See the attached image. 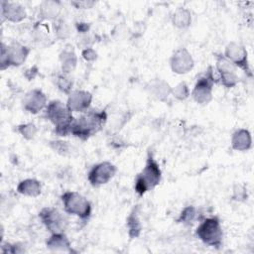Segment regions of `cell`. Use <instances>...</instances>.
I'll return each instance as SVG.
<instances>
[{"label": "cell", "mask_w": 254, "mask_h": 254, "mask_svg": "<svg viewBox=\"0 0 254 254\" xmlns=\"http://www.w3.org/2000/svg\"><path fill=\"white\" fill-rule=\"evenodd\" d=\"M56 84L58 86V88L64 92V93H69L73 84V81L71 79L70 76H68V73H61L58 74L57 78H56Z\"/></svg>", "instance_id": "obj_24"}, {"label": "cell", "mask_w": 254, "mask_h": 254, "mask_svg": "<svg viewBox=\"0 0 254 254\" xmlns=\"http://www.w3.org/2000/svg\"><path fill=\"white\" fill-rule=\"evenodd\" d=\"M71 48L66 47L60 54V62L62 64V70L64 73L71 72L76 66V63H77L76 55H75L73 49H71Z\"/></svg>", "instance_id": "obj_19"}, {"label": "cell", "mask_w": 254, "mask_h": 254, "mask_svg": "<svg viewBox=\"0 0 254 254\" xmlns=\"http://www.w3.org/2000/svg\"><path fill=\"white\" fill-rule=\"evenodd\" d=\"M92 101V95L85 90H74L69 93L67 98V107L70 111L85 112L89 109Z\"/></svg>", "instance_id": "obj_13"}, {"label": "cell", "mask_w": 254, "mask_h": 254, "mask_svg": "<svg viewBox=\"0 0 254 254\" xmlns=\"http://www.w3.org/2000/svg\"><path fill=\"white\" fill-rule=\"evenodd\" d=\"M148 90L153 97L161 101H165L172 93V88L170 85L162 79L152 80L148 85Z\"/></svg>", "instance_id": "obj_18"}, {"label": "cell", "mask_w": 254, "mask_h": 254, "mask_svg": "<svg viewBox=\"0 0 254 254\" xmlns=\"http://www.w3.org/2000/svg\"><path fill=\"white\" fill-rule=\"evenodd\" d=\"M61 3L58 1H44L40 4L39 15L43 19H56L61 13Z\"/></svg>", "instance_id": "obj_21"}, {"label": "cell", "mask_w": 254, "mask_h": 254, "mask_svg": "<svg viewBox=\"0 0 254 254\" xmlns=\"http://www.w3.org/2000/svg\"><path fill=\"white\" fill-rule=\"evenodd\" d=\"M232 198L237 201H243L247 198V191L246 190L241 186H235L233 189V195Z\"/></svg>", "instance_id": "obj_30"}, {"label": "cell", "mask_w": 254, "mask_h": 254, "mask_svg": "<svg viewBox=\"0 0 254 254\" xmlns=\"http://www.w3.org/2000/svg\"><path fill=\"white\" fill-rule=\"evenodd\" d=\"M212 66H208L204 74H202L196 81L191 95L194 101L200 105L207 104L212 98V86L218 82L213 74Z\"/></svg>", "instance_id": "obj_7"}, {"label": "cell", "mask_w": 254, "mask_h": 254, "mask_svg": "<svg viewBox=\"0 0 254 254\" xmlns=\"http://www.w3.org/2000/svg\"><path fill=\"white\" fill-rule=\"evenodd\" d=\"M24 109L32 114L40 112L47 104V96L40 89H33L29 91L23 101Z\"/></svg>", "instance_id": "obj_14"}, {"label": "cell", "mask_w": 254, "mask_h": 254, "mask_svg": "<svg viewBox=\"0 0 254 254\" xmlns=\"http://www.w3.org/2000/svg\"><path fill=\"white\" fill-rule=\"evenodd\" d=\"M162 173L158 163L155 161L152 155L147 159L146 165L135 180V191L139 195H143L147 191L153 190L161 182Z\"/></svg>", "instance_id": "obj_3"}, {"label": "cell", "mask_w": 254, "mask_h": 254, "mask_svg": "<svg viewBox=\"0 0 254 254\" xmlns=\"http://www.w3.org/2000/svg\"><path fill=\"white\" fill-rule=\"evenodd\" d=\"M47 247L51 251H63V252H71L70 243L64 232L62 233H53L52 236L46 242Z\"/></svg>", "instance_id": "obj_17"}, {"label": "cell", "mask_w": 254, "mask_h": 254, "mask_svg": "<svg viewBox=\"0 0 254 254\" xmlns=\"http://www.w3.org/2000/svg\"><path fill=\"white\" fill-rule=\"evenodd\" d=\"M30 49L21 45L18 42H12L10 45L5 46L1 44V68L4 69L9 66H19L27 60Z\"/></svg>", "instance_id": "obj_6"}, {"label": "cell", "mask_w": 254, "mask_h": 254, "mask_svg": "<svg viewBox=\"0 0 254 254\" xmlns=\"http://www.w3.org/2000/svg\"><path fill=\"white\" fill-rule=\"evenodd\" d=\"M231 146L236 151H247L252 146L251 134L246 129L236 130L231 138Z\"/></svg>", "instance_id": "obj_16"}, {"label": "cell", "mask_w": 254, "mask_h": 254, "mask_svg": "<svg viewBox=\"0 0 254 254\" xmlns=\"http://www.w3.org/2000/svg\"><path fill=\"white\" fill-rule=\"evenodd\" d=\"M71 4L75 7V8H80V9H88L91 8L94 5L93 1H73L71 2Z\"/></svg>", "instance_id": "obj_32"}, {"label": "cell", "mask_w": 254, "mask_h": 254, "mask_svg": "<svg viewBox=\"0 0 254 254\" xmlns=\"http://www.w3.org/2000/svg\"><path fill=\"white\" fill-rule=\"evenodd\" d=\"M72 111L61 100H53L48 103L46 108V117L55 126V132L59 136H66L70 133L73 123Z\"/></svg>", "instance_id": "obj_2"}, {"label": "cell", "mask_w": 254, "mask_h": 254, "mask_svg": "<svg viewBox=\"0 0 254 254\" xmlns=\"http://www.w3.org/2000/svg\"><path fill=\"white\" fill-rule=\"evenodd\" d=\"M56 34L59 38L64 39L69 36V28L64 21H60L56 26Z\"/></svg>", "instance_id": "obj_29"}, {"label": "cell", "mask_w": 254, "mask_h": 254, "mask_svg": "<svg viewBox=\"0 0 254 254\" xmlns=\"http://www.w3.org/2000/svg\"><path fill=\"white\" fill-rule=\"evenodd\" d=\"M64 211L81 219H87L91 214L90 202L76 191H65L61 196Z\"/></svg>", "instance_id": "obj_5"}, {"label": "cell", "mask_w": 254, "mask_h": 254, "mask_svg": "<svg viewBox=\"0 0 254 254\" xmlns=\"http://www.w3.org/2000/svg\"><path fill=\"white\" fill-rule=\"evenodd\" d=\"M18 132L27 140H32L35 138L37 133V128L33 123L22 124L18 126Z\"/></svg>", "instance_id": "obj_26"}, {"label": "cell", "mask_w": 254, "mask_h": 254, "mask_svg": "<svg viewBox=\"0 0 254 254\" xmlns=\"http://www.w3.org/2000/svg\"><path fill=\"white\" fill-rule=\"evenodd\" d=\"M224 57L228 61H230L236 67L243 69L246 73H248L249 76H252L247 57V51L243 46L235 42L229 43L225 48Z\"/></svg>", "instance_id": "obj_11"}, {"label": "cell", "mask_w": 254, "mask_h": 254, "mask_svg": "<svg viewBox=\"0 0 254 254\" xmlns=\"http://www.w3.org/2000/svg\"><path fill=\"white\" fill-rule=\"evenodd\" d=\"M1 13L6 20L14 23L21 22L27 16L25 7L19 3L8 1L1 2Z\"/></svg>", "instance_id": "obj_15"}, {"label": "cell", "mask_w": 254, "mask_h": 254, "mask_svg": "<svg viewBox=\"0 0 254 254\" xmlns=\"http://www.w3.org/2000/svg\"><path fill=\"white\" fill-rule=\"evenodd\" d=\"M17 191L23 195L36 197L41 193V184L35 179H26L19 183Z\"/></svg>", "instance_id": "obj_20"}, {"label": "cell", "mask_w": 254, "mask_h": 254, "mask_svg": "<svg viewBox=\"0 0 254 254\" xmlns=\"http://www.w3.org/2000/svg\"><path fill=\"white\" fill-rule=\"evenodd\" d=\"M172 94L179 100H185L190 95V89L186 82H180L175 88H172Z\"/></svg>", "instance_id": "obj_27"}, {"label": "cell", "mask_w": 254, "mask_h": 254, "mask_svg": "<svg viewBox=\"0 0 254 254\" xmlns=\"http://www.w3.org/2000/svg\"><path fill=\"white\" fill-rule=\"evenodd\" d=\"M106 120L107 114L104 110L94 111L88 109L73 120L70 133L81 140H87L102 129Z\"/></svg>", "instance_id": "obj_1"}, {"label": "cell", "mask_w": 254, "mask_h": 254, "mask_svg": "<svg viewBox=\"0 0 254 254\" xmlns=\"http://www.w3.org/2000/svg\"><path fill=\"white\" fill-rule=\"evenodd\" d=\"M196 236L206 245L219 248L222 244V227L217 217L204 219L195 230Z\"/></svg>", "instance_id": "obj_4"}, {"label": "cell", "mask_w": 254, "mask_h": 254, "mask_svg": "<svg viewBox=\"0 0 254 254\" xmlns=\"http://www.w3.org/2000/svg\"><path fill=\"white\" fill-rule=\"evenodd\" d=\"M191 23V14L188 9L179 8L173 15V24L177 28H188Z\"/></svg>", "instance_id": "obj_22"}, {"label": "cell", "mask_w": 254, "mask_h": 254, "mask_svg": "<svg viewBox=\"0 0 254 254\" xmlns=\"http://www.w3.org/2000/svg\"><path fill=\"white\" fill-rule=\"evenodd\" d=\"M215 68L219 74L218 81H220V83L226 88L234 87L238 83L239 77L236 73L237 67L224 56L217 57Z\"/></svg>", "instance_id": "obj_9"}, {"label": "cell", "mask_w": 254, "mask_h": 254, "mask_svg": "<svg viewBox=\"0 0 254 254\" xmlns=\"http://www.w3.org/2000/svg\"><path fill=\"white\" fill-rule=\"evenodd\" d=\"M127 227H128L129 236L131 238H135V237L139 236L142 226H141V223H140V220L138 217L137 207L134 208L132 210V212L129 214V216L127 218Z\"/></svg>", "instance_id": "obj_23"}, {"label": "cell", "mask_w": 254, "mask_h": 254, "mask_svg": "<svg viewBox=\"0 0 254 254\" xmlns=\"http://www.w3.org/2000/svg\"><path fill=\"white\" fill-rule=\"evenodd\" d=\"M170 65L174 72L185 74L193 67V60L187 49L181 48L173 54L170 60Z\"/></svg>", "instance_id": "obj_12"}, {"label": "cell", "mask_w": 254, "mask_h": 254, "mask_svg": "<svg viewBox=\"0 0 254 254\" xmlns=\"http://www.w3.org/2000/svg\"><path fill=\"white\" fill-rule=\"evenodd\" d=\"M117 168L110 162H101L92 167L87 179L91 186L97 188L107 184L116 174Z\"/></svg>", "instance_id": "obj_10"}, {"label": "cell", "mask_w": 254, "mask_h": 254, "mask_svg": "<svg viewBox=\"0 0 254 254\" xmlns=\"http://www.w3.org/2000/svg\"><path fill=\"white\" fill-rule=\"evenodd\" d=\"M51 147L55 150V152L61 155H67L70 152V146L67 142L64 141H52Z\"/></svg>", "instance_id": "obj_28"}, {"label": "cell", "mask_w": 254, "mask_h": 254, "mask_svg": "<svg viewBox=\"0 0 254 254\" xmlns=\"http://www.w3.org/2000/svg\"><path fill=\"white\" fill-rule=\"evenodd\" d=\"M82 57H83V59H84L85 61H87V62H92V61L96 60L97 54H96V52H95L93 49L87 48V49H85V50L82 51Z\"/></svg>", "instance_id": "obj_31"}, {"label": "cell", "mask_w": 254, "mask_h": 254, "mask_svg": "<svg viewBox=\"0 0 254 254\" xmlns=\"http://www.w3.org/2000/svg\"><path fill=\"white\" fill-rule=\"evenodd\" d=\"M39 217L46 228L53 233H62L65 230L67 226V220L65 216L54 207H44L40 213Z\"/></svg>", "instance_id": "obj_8"}, {"label": "cell", "mask_w": 254, "mask_h": 254, "mask_svg": "<svg viewBox=\"0 0 254 254\" xmlns=\"http://www.w3.org/2000/svg\"><path fill=\"white\" fill-rule=\"evenodd\" d=\"M196 218V209L193 206H187L182 211L178 221L184 224H191Z\"/></svg>", "instance_id": "obj_25"}]
</instances>
